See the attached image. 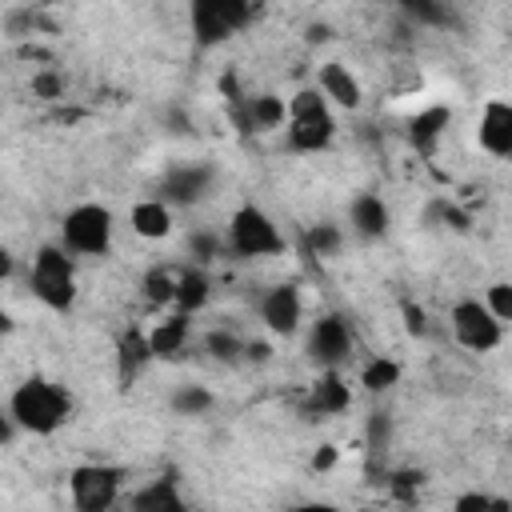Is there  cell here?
Segmentation results:
<instances>
[{
  "label": "cell",
  "instance_id": "6da1fadb",
  "mask_svg": "<svg viewBox=\"0 0 512 512\" xmlns=\"http://www.w3.org/2000/svg\"><path fill=\"white\" fill-rule=\"evenodd\" d=\"M8 416L20 424V432L28 436H52L72 420V396L64 384L44 380V376H28L12 388L8 396Z\"/></svg>",
  "mask_w": 512,
  "mask_h": 512
},
{
  "label": "cell",
  "instance_id": "7a4b0ae2",
  "mask_svg": "<svg viewBox=\"0 0 512 512\" xmlns=\"http://www.w3.org/2000/svg\"><path fill=\"white\" fill-rule=\"evenodd\" d=\"M336 108L332 100L312 84L288 96V124H284V148L296 156H320L336 140Z\"/></svg>",
  "mask_w": 512,
  "mask_h": 512
},
{
  "label": "cell",
  "instance_id": "3957f363",
  "mask_svg": "<svg viewBox=\"0 0 512 512\" xmlns=\"http://www.w3.org/2000/svg\"><path fill=\"white\" fill-rule=\"evenodd\" d=\"M28 288L48 312H72L76 304V260L64 244H40L28 260Z\"/></svg>",
  "mask_w": 512,
  "mask_h": 512
},
{
  "label": "cell",
  "instance_id": "277c9868",
  "mask_svg": "<svg viewBox=\"0 0 512 512\" xmlns=\"http://www.w3.org/2000/svg\"><path fill=\"white\" fill-rule=\"evenodd\" d=\"M224 244L236 260H268V256H280L288 248L280 224L260 208V204H240L232 216H228V228H224Z\"/></svg>",
  "mask_w": 512,
  "mask_h": 512
},
{
  "label": "cell",
  "instance_id": "5b68a950",
  "mask_svg": "<svg viewBox=\"0 0 512 512\" xmlns=\"http://www.w3.org/2000/svg\"><path fill=\"white\" fill-rule=\"evenodd\" d=\"M256 16V0H188V24L196 48H220L236 32H244Z\"/></svg>",
  "mask_w": 512,
  "mask_h": 512
},
{
  "label": "cell",
  "instance_id": "8992f818",
  "mask_svg": "<svg viewBox=\"0 0 512 512\" xmlns=\"http://www.w3.org/2000/svg\"><path fill=\"white\" fill-rule=\"evenodd\" d=\"M112 240H116V216L96 200L72 204L60 220V244L72 256H108Z\"/></svg>",
  "mask_w": 512,
  "mask_h": 512
},
{
  "label": "cell",
  "instance_id": "52a82bcc",
  "mask_svg": "<svg viewBox=\"0 0 512 512\" xmlns=\"http://www.w3.org/2000/svg\"><path fill=\"white\" fill-rule=\"evenodd\" d=\"M448 328H452V340L468 352H492L500 348L504 340V320L492 316V308L480 300V296H464L448 308Z\"/></svg>",
  "mask_w": 512,
  "mask_h": 512
},
{
  "label": "cell",
  "instance_id": "ba28073f",
  "mask_svg": "<svg viewBox=\"0 0 512 512\" xmlns=\"http://www.w3.org/2000/svg\"><path fill=\"white\" fill-rule=\"evenodd\" d=\"M124 468L116 464H76L68 472V496L76 512H108L120 504Z\"/></svg>",
  "mask_w": 512,
  "mask_h": 512
},
{
  "label": "cell",
  "instance_id": "9c48e42d",
  "mask_svg": "<svg viewBox=\"0 0 512 512\" xmlns=\"http://www.w3.org/2000/svg\"><path fill=\"white\" fill-rule=\"evenodd\" d=\"M304 352L316 368H344L356 352V332H352V320L344 312H324L308 324V336H304Z\"/></svg>",
  "mask_w": 512,
  "mask_h": 512
},
{
  "label": "cell",
  "instance_id": "30bf717a",
  "mask_svg": "<svg viewBox=\"0 0 512 512\" xmlns=\"http://www.w3.org/2000/svg\"><path fill=\"white\" fill-rule=\"evenodd\" d=\"M256 312H260V324H264L272 336H280V340L296 336L300 324H304V292H300V284L280 280V284L264 288Z\"/></svg>",
  "mask_w": 512,
  "mask_h": 512
},
{
  "label": "cell",
  "instance_id": "8fae6325",
  "mask_svg": "<svg viewBox=\"0 0 512 512\" xmlns=\"http://www.w3.org/2000/svg\"><path fill=\"white\" fill-rule=\"evenodd\" d=\"M476 144L492 160H512V100L492 96L476 112Z\"/></svg>",
  "mask_w": 512,
  "mask_h": 512
},
{
  "label": "cell",
  "instance_id": "7c38bea8",
  "mask_svg": "<svg viewBox=\"0 0 512 512\" xmlns=\"http://www.w3.org/2000/svg\"><path fill=\"white\" fill-rule=\"evenodd\" d=\"M352 408V384L344 380L340 368H320V376L308 384V396H304V416L312 420H332L340 412Z\"/></svg>",
  "mask_w": 512,
  "mask_h": 512
},
{
  "label": "cell",
  "instance_id": "4fadbf2b",
  "mask_svg": "<svg viewBox=\"0 0 512 512\" xmlns=\"http://www.w3.org/2000/svg\"><path fill=\"white\" fill-rule=\"evenodd\" d=\"M348 228H352V236H360L364 244H376V240H384L388 228H392V208H388L384 196H376V192H356V196L348 200Z\"/></svg>",
  "mask_w": 512,
  "mask_h": 512
},
{
  "label": "cell",
  "instance_id": "5bb4252c",
  "mask_svg": "<svg viewBox=\"0 0 512 512\" xmlns=\"http://www.w3.org/2000/svg\"><path fill=\"white\" fill-rule=\"evenodd\" d=\"M316 88L332 100V108H344V112H356L364 104V84L360 76L344 64V60H324L316 68Z\"/></svg>",
  "mask_w": 512,
  "mask_h": 512
},
{
  "label": "cell",
  "instance_id": "9a60e30c",
  "mask_svg": "<svg viewBox=\"0 0 512 512\" xmlns=\"http://www.w3.org/2000/svg\"><path fill=\"white\" fill-rule=\"evenodd\" d=\"M236 124L244 132H276L288 124V100L276 92H256L236 100Z\"/></svg>",
  "mask_w": 512,
  "mask_h": 512
},
{
  "label": "cell",
  "instance_id": "2e32d148",
  "mask_svg": "<svg viewBox=\"0 0 512 512\" xmlns=\"http://www.w3.org/2000/svg\"><path fill=\"white\" fill-rule=\"evenodd\" d=\"M212 192V168L208 164H180L160 180V196L180 208V204H200Z\"/></svg>",
  "mask_w": 512,
  "mask_h": 512
},
{
  "label": "cell",
  "instance_id": "e0dca14e",
  "mask_svg": "<svg viewBox=\"0 0 512 512\" xmlns=\"http://www.w3.org/2000/svg\"><path fill=\"white\" fill-rule=\"evenodd\" d=\"M152 360H156V352H152L148 328L128 324V328L120 332V340H116V376H120V384L140 380V376L148 372V364H152Z\"/></svg>",
  "mask_w": 512,
  "mask_h": 512
},
{
  "label": "cell",
  "instance_id": "ac0fdd59",
  "mask_svg": "<svg viewBox=\"0 0 512 512\" xmlns=\"http://www.w3.org/2000/svg\"><path fill=\"white\" fill-rule=\"evenodd\" d=\"M448 128H452V108L448 104H428V108H416L408 116V128L404 132H408V144L416 152L432 156L440 148V140L448 136Z\"/></svg>",
  "mask_w": 512,
  "mask_h": 512
},
{
  "label": "cell",
  "instance_id": "d6986e66",
  "mask_svg": "<svg viewBox=\"0 0 512 512\" xmlns=\"http://www.w3.org/2000/svg\"><path fill=\"white\" fill-rule=\"evenodd\" d=\"M128 228L140 240H168L176 232V212L164 196H144L128 208Z\"/></svg>",
  "mask_w": 512,
  "mask_h": 512
},
{
  "label": "cell",
  "instance_id": "ffe728a7",
  "mask_svg": "<svg viewBox=\"0 0 512 512\" xmlns=\"http://www.w3.org/2000/svg\"><path fill=\"white\" fill-rule=\"evenodd\" d=\"M148 340H152V352H156V360H176L184 348H188V340H192V312H168V316H160L152 328H148Z\"/></svg>",
  "mask_w": 512,
  "mask_h": 512
},
{
  "label": "cell",
  "instance_id": "44dd1931",
  "mask_svg": "<svg viewBox=\"0 0 512 512\" xmlns=\"http://www.w3.org/2000/svg\"><path fill=\"white\" fill-rule=\"evenodd\" d=\"M128 508H136V512H184V496H180L172 476H160V480H148L144 488H136L128 496Z\"/></svg>",
  "mask_w": 512,
  "mask_h": 512
},
{
  "label": "cell",
  "instance_id": "7402d4cb",
  "mask_svg": "<svg viewBox=\"0 0 512 512\" xmlns=\"http://www.w3.org/2000/svg\"><path fill=\"white\" fill-rule=\"evenodd\" d=\"M208 300H212V276H208V268H204V264L184 268V272L176 276V304H172V308H180V312H192V316H196Z\"/></svg>",
  "mask_w": 512,
  "mask_h": 512
},
{
  "label": "cell",
  "instance_id": "603a6c76",
  "mask_svg": "<svg viewBox=\"0 0 512 512\" xmlns=\"http://www.w3.org/2000/svg\"><path fill=\"white\" fill-rule=\"evenodd\" d=\"M400 376H404V368H400V360H392V356H368L364 364H360V388L368 392V396H384V392H392L396 384H400Z\"/></svg>",
  "mask_w": 512,
  "mask_h": 512
},
{
  "label": "cell",
  "instance_id": "cb8c5ba5",
  "mask_svg": "<svg viewBox=\"0 0 512 512\" xmlns=\"http://www.w3.org/2000/svg\"><path fill=\"white\" fill-rule=\"evenodd\" d=\"M176 276H180V272H172V268H164V264H152V268L140 276V296H144V304H148V308H168V304H176Z\"/></svg>",
  "mask_w": 512,
  "mask_h": 512
},
{
  "label": "cell",
  "instance_id": "d4e9b609",
  "mask_svg": "<svg viewBox=\"0 0 512 512\" xmlns=\"http://www.w3.org/2000/svg\"><path fill=\"white\" fill-rule=\"evenodd\" d=\"M396 4H400V12H404L412 24H420V28H448V24L456 20L448 0H396Z\"/></svg>",
  "mask_w": 512,
  "mask_h": 512
},
{
  "label": "cell",
  "instance_id": "484cf974",
  "mask_svg": "<svg viewBox=\"0 0 512 512\" xmlns=\"http://www.w3.org/2000/svg\"><path fill=\"white\" fill-rule=\"evenodd\" d=\"M244 348H248V340H240L232 328H212V332H204V352H208L216 364H240V360H244Z\"/></svg>",
  "mask_w": 512,
  "mask_h": 512
},
{
  "label": "cell",
  "instance_id": "4316f807",
  "mask_svg": "<svg viewBox=\"0 0 512 512\" xmlns=\"http://www.w3.org/2000/svg\"><path fill=\"white\" fill-rule=\"evenodd\" d=\"M304 248L312 252V256H320V260H332V256H340V248H344V228L340 224H312L308 232H304Z\"/></svg>",
  "mask_w": 512,
  "mask_h": 512
},
{
  "label": "cell",
  "instance_id": "83f0119b",
  "mask_svg": "<svg viewBox=\"0 0 512 512\" xmlns=\"http://www.w3.org/2000/svg\"><path fill=\"white\" fill-rule=\"evenodd\" d=\"M168 404H172L176 416H204V412H212L216 396H212L204 384H180V388L168 396Z\"/></svg>",
  "mask_w": 512,
  "mask_h": 512
},
{
  "label": "cell",
  "instance_id": "f1b7e54d",
  "mask_svg": "<svg viewBox=\"0 0 512 512\" xmlns=\"http://www.w3.org/2000/svg\"><path fill=\"white\" fill-rule=\"evenodd\" d=\"M28 92H32L36 100H60V96L68 92V80H64V72H56V68H40V72H32Z\"/></svg>",
  "mask_w": 512,
  "mask_h": 512
},
{
  "label": "cell",
  "instance_id": "f546056e",
  "mask_svg": "<svg viewBox=\"0 0 512 512\" xmlns=\"http://www.w3.org/2000/svg\"><path fill=\"white\" fill-rule=\"evenodd\" d=\"M484 304L492 308L496 320L512 324V280H492V284L484 288Z\"/></svg>",
  "mask_w": 512,
  "mask_h": 512
},
{
  "label": "cell",
  "instance_id": "4dcf8cb0",
  "mask_svg": "<svg viewBox=\"0 0 512 512\" xmlns=\"http://www.w3.org/2000/svg\"><path fill=\"white\" fill-rule=\"evenodd\" d=\"M188 252L196 256V264H208V260L224 256L228 244H224V236H216V232H192V236H188Z\"/></svg>",
  "mask_w": 512,
  "mask_h": 512
},
{
  "label": "cell",
  "instance_id": "1f68e13d",
  "mask_svg": "<svg viewBox=\"0 0 512 512\" xmlns=\"http://www.w3.org/2000/svg\"><path fill=\"white\" fill-rule=\"evenodd\" d=\"M460 512H484V508H496V512H508L512 504L504 500V496H488V492H460L456 500H452Z\"/></svg>",
  "mask_w": 512,
  "mask_h": 512
},
{
  "label": "cell",
  "instance_id": "d6a6232c",
  "mask_svg": "<svg viewBox=\"0 0 512 512\" xmlns=\"http://www.w3.org/2000/svg\"><path fill=\"white\" fill-rule=\"evenodd\" d=\"M400 316H404V332H408V336H416V340L428 336V312H424L420 304L404 300V304H400Z\"/></svg>",
  "mask_w": 512,
  "mask_h": 512
},
{
  "label": "cell",
  "instance_id": "836d02e7",
  "mask_svg": "<svg viewBox=\"0 0 512 512\" xmlns=\"http://www.w3.org/2000/svg\"><path fill=\"white\" fill-rule=\"evenodd\" d=\"M388 436H392L388 412H372V416H368V444H372V452H384V448H388Z\"/></svg>",
  "mask_w": 512,
  "mask_h": 512
},
{
  "label": "cell",
  "instance_id": "e575fe53",
  "mask_svg": "<svg viewBox=\"0 0 512 512\" xmlns=\"http://www.w3.org/2000/svg\"><path fill=\"white\" fill-rule=\"evenodd\" d=\"M388 480H392V492H396V496H400V500H412V496H416V488H420V480H424V476H420V472H412V468H400V472H392V476H388Z\"/></svg>",
  "mask_w": 512,
  "mask_h": 512
},
{
  "label": "cell",
  "instance_id": "d590c367",
  "mask_svg": "<svg viewBox=\"0 0 512 512\" xmlns=\"http://www.w3.org/2000/svg\"><path fill=\"white\" fill-rule=\"evenodd\" d=\"M244 360H252V364H264V360H272V344H268V340H248V348H244Z\"/></svg>",
  "mask_w": 512,
  "mask_h": 512
},
{
  "label": "cell",
  "instance_id": "8d00e7d4",
  "mask_svg": "<svg viewBox=\"0 0 512 512\" xmlns=\"http://www.w3.org/2000/svg\"><path fill=\"white\" fill-rule=\"evenodd\" d=\"M332 464H336V448H332V444H320L316 456H312V468H316V472H328Z\"/></svg>",
  "mask_w": 512,
  "mask_h": 512
}]
</instances>
